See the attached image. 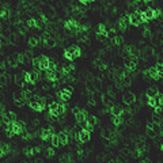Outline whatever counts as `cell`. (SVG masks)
Returning <instances> with one entry per match:
<instances>
[{
    "instance_id": "obj_1",
    "label": "cell",
    "mask_w": 163,
    "mask_h": 163,
    "mask_svg": "<svg viewBox=\"0 0 163 163\" xmlns=\"http://www.w3.org/2000/svg\"><path fill=\"white\" fill-rule=\"evenodd\" d=\"M29 106L31 107L33 110H36V112H42L45 109V99L44 98H38V97H34L31 101H29Z\"/></svg>"
},
{
    "instance_id": "obj_2",
    "label": "cell",
    "mask_w": 163,
    "mask_h": 163,
    "mask_svg": "<svg viewBox=\"0 0 163 163\" xmlns=\"http://www.w3.org/2000/svg\"><path fill=\"white\" fill-rule=\"evenodd\" d=\"M75 120H76L78 124H84L86 120H87V114H86L84 110H82V109L75 110Z\"/></svg>"
},
{
    "instance_id": "obj_3",
    "label": "cell",
    "mask_w": 163,
    "mask_h": 163,
    "mask_svg": "<svg viewBox=\"0 0 163 163\" xmlns=\"http://www.w3.org/2000/svg\"><path fill=\"white\" fill-rule=\"evenodd\" d=\"M128 22L133 26H139L142 23V19H140V12L136 11V12H132L129 16H128Z\"/></svg>"
},
{
    "instance_id": "obj_4",
    "label": "cell",
    "mask_w": 163,
    "mask_h": 163,
    "mask_svg": "<svg viewBox=\"0 0 163 163\" xmlns=\"http://www.w3.org/2000/svg\"><path fill=\"white\" fill-rule=\"evenodd\" d=\"M90 137H91V135H90L89 131H86L84 128H82L80 131L78 132V140L80 143H87L90 140Z\"/></svg>"
},
{
    "instance_id": "obj_5",
    "label": "cell",
    "mask_w": 163,
    "mask_h": 163,
    "mask_svg": "<svg viewBox=\"0 0 163 163\" xmlns=\"http://www.w3.org/2000/svg\"><path fill=\"white\" fill-rule=\"evenodd\" d=\"M38 59H39V71H48L50 60L46 56H39Z\"/></svg>"
},
{
    "instance_id": "obj_6",
    "label": "cell",
    "mask_w": 163,
    "mask_h": 163,
    "mask_svg": "<svg viewBox=\"0 0 163 163\" xmlns=\"http://www.w3.org/2000/svg\"><path fill=\"white\" fill-rule=\"evenodd\" d=\"M64 26H65V29L69 30V31L76 33V29H78V26H79V22H76L75 19H68V21H65Z\"/></svg>"
},
{
    "instance_id": "obj_7",
    "label": "cell",
    "mask_w": 163,
    "mask_h": 163,
    "mask_svg": "<svg viewBox=\"0 0 163 163\" xmlns=\"http://www.w3.org/2000/svg\"><path fill=\"white\" fill-rule=\"evenodd\" d=\"M122 101H124L125 105H133L136 102V95L133 92H125L124 97H122Z\"/></svg>"
},
{
    "instance_id": "obj_8",
    "label": "cell",
    "mask_w": 163,
    "mask_h": 163,
    "mask_svg": "<svg viewBox=\"0 0 163 163\" xmlns=\"http://www.w3.org/2000/svg\"><path fill=\"white\" fill-rule=\"evenodd\" d=\"M109 113L112 116H122L124 114V107L121 106V105H112Z\"/></svg>"
},
{
    "instance_id": "obj_9",
    "label": "cell",
    "mask_w": 163,
    "mask_h": 163,
    "mask_svg": "<svg viewBox=\"0 0 163 163\" xmlns=\"http://www.w3.org/2000/svg\"><path fill=\"white\" fill-rule=\"evenodd\" d=\"M97 36H98V38H106L107 37V29L103 23H99L97 26Z\"/></svg>"
},
{
    "instance_id": "obj_10",
    "label": "cell",
    "mask_w": 163,
    "mask_h": 163,
    "mask_svg": "<svg viewBox=\"0 0 163 163\" xmlns=\"http://www.w3.org/2000/svg\"><path fill=\"white\" fill-rule=\"evenodd\" d=\"M71 92H72V89H63L59 92V97H60V99L63 102H65V101H68L71 98Z\"/></svg>"
},
{
    "instance_id": "obj_11",
    "label": "cell",
    "mask_w": 163,
    "mask_h": 163,
    "mask_svg": "<svg viewBox=\"0 0 163 163\" xmlns=\"http://www.w3.org/2000/svg\"><path fill=\"white\" fill-rule=\"evenodd\" d=\"M3 118H4V121H6V124H7V122H15V121H16V114H15L14 112H6Z\"/></svg>"
},
{
    "instance_id": "obj_12",
    "label": "cell",
    "mask_w": 163,
    "mask_h": 163,
    "mask_svg": "<svg viewBox=\"0 0 163 163\" xmlns=\"http://www.w3.org/2000/svg\"><path fill=\"white\" fill-rule=\"evenodd\" d=\"M144 75L148 76V78H151V79H159L160 78L159 75H158V72H156L155 67H151V68H148L147 71H144Z\"/></svg>"
},
{
    "instance_id": "obj_13",
    "label": "cell",
    "mask_w": 163,
    "mask_h": 163,
    "mask_svg": "<svg viewBox=\"0 0 163 163\" xmlns=\"http://www.w3.org/2000/svg\"><path fill=\"white\" fill-rule=\"evenodd\" d=\"M68 50L72 53V56H74V59H76V57H80L82 56V50L80 48H79L78 45H72L68 48Z\"/></svg>"
},
{
    "instance_id": "obj_14",
    "label": "cell",
    "mask_w": 163,
    "mask_h": 163,
    "mask_svg": "<svg viewBox=\"0 0 163 163\" xmlns=\"http://www.w3.org/2000/svg\"><path fill=\"white\" fill-rule=\"evenodd\" d=\"M45 78L48 82H57L59 80V76H57V72H50V71H46L45 72Z\"/></svg>"
},
{
    "instance_id": "obj_15",
    "label": "cell",
    "mask_w": 163,
    "mask_h": 163,
    "mask_svg": "<svg viewBox=\"0 0 163 163\" xmlns=\"http://www.w3.org/2000/svg\"><path fill=\"white\" fill-rule=\"evenodd\" d=\"M128 18L127 16H121L120 19H118V29L120 30H127V27H128Z\"/></svg>"
},
{
    "instance_id": "obj_16",
    "label": "cell",
    "mask_w": 163,
    "mask_h": 163,
    "mask_svg": "<svg viewBox=\"0 0 163 163\" xmlns=\"http://www.w3.org/2000/svg\"><path fill=\"white\" fill-rule=\"evenodd\" d=\"M136 67H137V61H135V60L129 61V63L125 64V72H132V71H135Z\"/></svg>"
},
{
    "instance_id": "obj_17",
    "label": "cell",
    "mask_w": 163,
    "mask_h": 163,
    "mask_svg": "<svg viewBox=\"0 0 163 163\" xmlns=\"http://www.w3.org/2000/svg\"><path fill=\"white\" fill-rule=\"evenodd\" d=\"M31 74V82H33V84L34 83H37V82L41 79V76H42V74H41V71L39 69H34L33 72H30Z\"/></svg>"
},
{
    "instance_id": "obj_18",
    "label": "cell",
    "mask_w": 163,
    "mask_h": 163,
    "mask_svg": "<svg viewBox=\"0 0 163 163\" xmlns=\"http://www.w3.org/2000/svg\"><path fill=\"white\" fill-rule=\"evenodd\" d=\"M97 122H98V118L95 117V116H87V120H86V122L84 124L86 125H89V127H95L97 125Z\"/></svg>"
},
{
    "instance_id": "obj_19",
    "label": "cell",
    "mask_w": 163,
    "mask_h": 163,
    "mask_svg": "<svg viewBox=\"0 0 163 163\" xmlns=\"http://www.w3.org/2000/svg\"><path fill=\"white\" fill-rule=\"evenodd\" d=\"M57 136H59V140H60V143H61V145H65V144H68V142H69V137H68L64 132H59L57 133Z\"/></svg>"
},
{
    "instance_id": "obj_20",
    "label": "cell",
    "mask_w": 163,
    "mask_h": 163,
    "mask_svg": "<svg viewBox=\"0 0 163 163\" xmlns=\"http://www.w3.org/2000/svg\"><path fill=\"white\" fill-rule=\"evenodd\" d=\"M145 154V147L144 145H137L135 149V156L136 158H140V156H143Z\"/></svg>"
},
{
    "instance_id": "obj_21",
    "label": "cell",
    "mask_w": 163,
    "mask_h": 163,
    "mask_svg": "<svg viewBox=\"0 0 163 163\" xmlns=\"http://www.w3.org/2000/svg\"><path fill=\"white\" fill-rule=\"evenodd\" d=\"M144 14H145V16H147L148 21L155 18V11H154V8H151V7H147V10L144 11Z\"/></svg>"
},
{
    "instance_id": "obj_22",
    "label": "cell",
    "mask_w": 163,
    "mask_h": 163,
    "mask_svg": "<svg viewBox=\"0 0 163 163\" xmlns=\"http://www.w3.org/2000/svg\"><path fill=\"white\" fill-rule=\"evenodd\" d=\"M112 120H113V124L114 127H118L124 122V117L122 116H112Z\"/></svg>"
},
{
    "instance_id": "obj_23",
    "label": "cell",
    "mask_w": 163,
    "mask_h": 163,
    "mask_svg": "<svg viewBox=\"0 0 163 163\" xmlns=\"http://www.w3.org/2000/svg\"><path fill=\"white\" fill-rule=\"evenodd\" d=\"M57 116H59V117H60V116H63L64 113H65V112H67V106H65V105H64L63 102H59V106H57Z\"/></svg>"
},
{
    "instance_id": "obj_24",
    "label": "cell",
    "mask_w": 163,
    "mask_h": 163,
    "mask_svg": "<svg viewBox=\"0 0 163 163\" xmlns=\"http://www.w3.org/2000/svg\"><path fill=\"white\" fill-rule=\"evenodd\" d=\"M159 94L160 92L156 89H149L148 91H147V99H149V98H155V97H158Z\"/></svg>"
},
{
    "instance_id": "obj_25",
    "label": "cell",
    "mask_w": 163,
    "mask_h": 163,
    "mask_svg": "<svg viewBox=\"0 0 163 163\" xmlns=\"http://www.w3.org/2000/svg\"><path fill=\"white\" fill-rule=\"evenodd\" d=\"M50 143H52V145H53V147H60V145H61L60 140H59V136H57V133L52 135V139H50Z\"/></svg>"
},
{
    "instance_id": "obj_26",
    "label": "cell",
    "mask_w": 163,
    "mask_h": 163,
    "mask_svg": "<svg viewBox=\"0 0 163 163\" xmlns=\"http://www.w3.org/2000/svg\"><path fill=\"white\" fill-rule=\"evenodd\" d=\"M60 162L61 163H72V155L71 154H64L60 158Z\"/></svg>"
},
{
    "instance_id": "obj_27",
    "label": "cell",
    "mask_w": 163,
    "mask_h": 163,
    "mask_svg": "<svg viewBox=\"0 0 163 163\" xmlns=\"http://www.w3.org/2000/svg\"><path fill=\"white\" fill-rule=\"evenodd\" d=\"M37 45H38V38L37 37H30L29 38V46L30 48H36Z\"/></svg>"
},
{
    "instance_id": "obj_28",
    "label": "cell",
    "mask_w": 163,
    "mask_h": 163,
    "mask_svg": "<svg viewBox=\"0 0 163 163\" xmlns=\"http://www.w3.org/2000/svg\"><path fill=\"white\" fill-rule=\"evenodd\" d=\"M122 42H124V38L122 37H120V36H114V38H113V44L116 46H120V45H122Z\"/></svg>"
},
{
    "instance_id": "obj_29",
    "label": "cell",
    "mask_w": 163,
    "mask_h": 163,
    "mask_svg": "<svg viewBox=\"0 0 163 163\" xmlns=\"http://www.w3.org/2000/svg\"><path fill=\"white\" fill-rule=\"evenodd\" d=\"M155 67V69H156V72H158V75H159L160 78L163 76V64L162 63H158L156 65H154Z\"/></svg>"
},
{
    "instance_id": "obj_30",
    "label": "cell",
    "mask_w": 163,
    "mask_h": 163,
    "mask_svg": "<svg viewBox=\"0 0 163 163\" xmlns=\"http://www.w3.org/2000/svg\"><path fill=\"white\" fill-rule=\"evenodd\" d=\"M23 83H31V84H33L31 74H30V72H25V74H23Z\"/></svg>"
},
{
    "instance_id": "obj_31",
    "label": "cell",
    "mask_w": 163,
    "mask_h": 163,
    "mask_svg": "<svg viewBox=\"0 0 163 163\" xmlns=\"http://www.w3.org/2000/svg\"><path fill=\"white\" fill-rule=\"evenodd\" d=\"M0 148H1V151L4 152V155H7V154L11 152V147L8 144H0Z\"/></svg>"
},
{
    "instance_id": "obj_32",
    "label": "cell",
    "mask_w": 163,
    "mask_h": 163,
    "mask_svg": "<svg viewBox=\"0 0 163 163\" xmlns=\"http://www.w3.org/2000/svg\"><path fill=\"white\" fill-rule=\"evenodd\" d=\"M37 19H34V18H31V19H29L27 22H26V26L27 27H37Z\"/></svg>"
},
{
    "instance_id": "obj_33",
    "label": "cell",
    "mask_w": 163,
    "mask_h": 163,
    "mask_svg": "<svg viewBox=\"0 0 163 163\" xmlns=\"http://www.w3.org/2000/svg\"><path fill=\"white\" fill-rule=\"evenodd\" d=\"M76 152H78L79 158H86V155H87V149H84V148H78V149H76Z\"/></svg>"
},
{
    "instance_id": "obj_34",
    "label": "cell",
    "mask_w": 163,
    "mask_h": 163,
    "mask_svg": "<svg viewBox=\"0 0 163 163\" xmlns=\"http://www.w3.org/2000/svg\"><path fill=\"white\" fill-rule=\"evenodd\" d=\"M7 84V76L4 74H0V87H4Z\"/></svg>"
},
{
    "instance_id": "obj_35",
    "label": "cell",
    "mask_w": 163,
    "mask_h": 163,
    "mask_svg": "<svg viewBox=\"0 0 163 163\" xmlns=\"http://www.w3.org/2000/svg\"><path fill=\"white\" fill-rule=\"evenodd\" d=\"M45 152H46V156H48V158H49V156L52 158V156H54V154H56L53 147H48V148L45 149Z\"/></svg>"
},
{
    "instance_id": "obj_36",
    "label": "cell",
    "mask_w": 163,
    "mask_h": 163,
    "mask_svg": "<svg viewBox=\"0 0 163 163\" xmlns=\"http://www.w3.org/2000/svg\"><path fill=\"white\" fill-rule=\"evenodd\" d=\"M64 59H67V60H69V61L74 60V56H72V53L68 49L64 50Z\"/></svg>"
},
{
    "instance_id": "obj_37",
    "label": "cell",
    "mask_w": 163,
    "mask_h": 163,
    "mask_svg": "<svg viewBox=\"0 0 163 163\" xmlns=\"http://www.w3.org/2000/svg\"><path fill=\"white\" fill-rule=\"evenodd\" d=\"M25 154H26L27 156H33V155H36V154H37L36 147H34V148H26V149H25Z\"/></svg>"
},
{
    "instance_id": "obj_38",
    "label": "cell",
    "mask_w": 163,
    "mask_h": 163,
    "mask_svg": "<svg viewBox=\"0 0 163 163\" xmlns=\"http://www.w3.org/2000/svg\"><path fill=\"white\" fill-rule=\"evenodd\" d=\"M31 63H33V67H34V69H39V59H38V57L33 59Z\"/></svg>"
},
{
    "instance_id": "obj_39",
    "label": "cell",
    "mask_w": 163,
    "mask_h": 163,
    "mask_svg": "<svg viewBox=\"0 0 163 163\" xmlns=\"http://www.w3.org/2000/svg\"><path fill=\"white\" fill-rule=\"evenodd\" d=\"M57 106H59V102H52L49 105V113L50 112H54V110H57Z\"/></svg>"
},
{
    "instance_id": "obj_40",
    "label": "cell",
    "mask_w": 163,
    "mask_h": 163,
    "mask_svg": "<svg viewBox=\"0 0 163 163\" xmlns=\"http://www.w3.org/2000/svg\"><path fill=\"white\" fill-rule=\"evenodd\" d=\"M156 101H158V105L162 107L163 106V94H159V95L156 97Z\"/></svg>"
},
{
    "instance_id": "obj_41",
    "label": "cell",
    "mask_w": 163,
    "mask_h": 163,
    "mask_svg": "<svg viewBox=\"0 0 163 163\" xmlns=\"http://www.w3.org/2000/svg\"><path fill=\"white\" fill-rule=\"evenodd\" d=\"M143 36H144V37L151 36V30H149V27H144V30H143Z\"/></svg>"
},
{
    "instance_id": "obj_42",
    "label": "cell",
    "mask_w": 163,
    "mask_h": 163,
    "mask_svg": "<svg viewBox=\"0 0 163 163\" xmlns=\"http://www.w3.org/2000/svg\"><path fill=\"white\" fill-rule=\"evenodd\" d=\"M154 11H155V18H158V16L162 15V10H160V8H154Z\"/></svg>"
},
{
    "instance_id": "obj_43",
    "label": "cell",
    "mask_w": 163,
    "mask_h": 163,
    "mask_svg": "<svg viewBox=\"0 0 163 163\" xmlns=\"http://www.w3.org/2000/svg\"><path fill=\"white\" fill-rule=\"evenodd\" d=\"M140 19H142V22H147L148 19H147V16H145V14H144V11L143 12H140Z\"/></svg>"
},
{
    "instance_id": "obj_44",
    "label": "cell",
    "mask_w": 163,
    "mask_h": 163,
    "mask_svg": "<svg viewBox=\"0 0 163 163\" xmlns=\"http://www.w3.org/2000/svg\"><path fill=\"white\" fill-rule=\"evenodd\" d=\"M89 4H91L90 1H80V6H89Z\"/></svg>"
},
{
    "instance_id": "obj_45",
    "label": "cell",
    "mask_w": 163,
    "mask_h": 163,
    "mask_svg": "<svg viewBox=\"0 0 163 163\" xmlns=\"http://www.w3.org/2000/svg\"><path fill=\"white\" fill-rule=\"evenodd\" d=\"M140 163H151V160H148V159H144V160H142Z\"/></svg>"
},
{
    "instance_id": "obj_46",
    "label": "cell",
    "mask_w": 163,
    "mask_h": 163,
    "mask_svg": "<svg viewBox=\"0 0 163 163\" xmlns=\"http://www.w3.org/2000/svg\"><path fill=\"white\" fill-rule=\"evenodd\" d=\"M1 156H4V152L1 151V148H0V158H1Z\"/></svg>"
},
{
    "instance_id": "obj_47",
    "label": "cell",
    "mask_w": 163,
    "mask_h": 163,
    "mask_svg": "<svg viewBox=\"0 0 163 163\" xmlns=\"http://www.w3.org/2000/svg\"><path fill=\"white\" fill-rule=\"evenodd\" d=\"M160 149H162V151H163V144H162V145H160Z\"/></svg>"
},
{
    "instance_id": "obj_48",
    "label": "cell",
    "mask_w": 163,
    "mask_h": 163,
    "mask_svg": "<svg viewBox=\"0 0 163 163\" xmlns=\"http://www.w3.org/2000/svg\"><path fill=\"white\" fill-rule=\"evenodd\" d=\"M162 64H163V63H162Z\"/></svg>"
}]
</instances>
